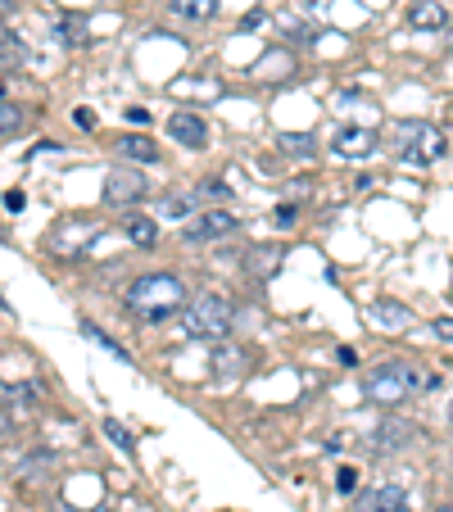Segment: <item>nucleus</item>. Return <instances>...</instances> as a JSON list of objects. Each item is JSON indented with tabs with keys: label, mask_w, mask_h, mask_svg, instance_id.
<instances>
[{
	"label": "nucleus",
	"mask_w": 453,
	"mask_h": 512,
	"mask_svg": "<svg viewBox=\"0 0 453 512\" xmlns=\"http://www.w3.org/2000/svg\"><path fill=\"white\" fill-rule=\"evenodd\" d=\"M73 123H78V127H96V114H91V109H78V114H73Z\"/></svg>",
	"instance_id": "27"
},
{
	"label": "nucleus",
	"mask_w": 453,
	"mask_h": 512,
	"mask_svg": "<svg viewBox=\"0 0 453 512\" xmlns=\"http://www.w3.org/2000/svg\"><path fill=\"white\" fill-rule=\"evenodd\" d=\"M408 23H413L417 32H435L449 23V10H444L440 0H417L413 10H408Z\"/></svg>",
	"instance_id": "13"
},
{
	"label": "nucleus",
	"mask_w": 453,
	"mask_h": 512,
	"mask_svg": "<svg viewBox=\"0 0 453 512\" xmlns=\"http://www.w3.org/2000/svg\"><path fill=\"white\" fill-rule=\"evenodd\" d=\"M295 218H299L295 204H281V209H277V227H295Z\"/></svg>",
	"instance_id": "25"
},
{
	"label": "nucleus",
	"mask_w": 453,
	"mask_h": 512,
	"mask_svg": "<svg viewBox=\"0 0 453 512\" xmlns=\"http://www.w3.org/2000/svg\"><path fill=\"white\" fill-rule=\"evenodd\" d=\"M96 512H109V508H96Z\"/></svg>",
	"instance_id": "32"
},
{
	"label": "nucleus",
	"mask_w": 453,
	"mask_h": 512,
	"mask_svg": "<svg viewBox=\"0 0 453 512\" xmlns=\"http://www.w3.org/2000/svg\"><path fill=\"white\" fill-rule=\"evenodd\" d=\"M168 10L186 23H204V19L218 14V0H168Z\"/></svg>",
	"instance_id": "14"
},
{
	"label": "nucleus",
	"mask_w": 453,
	"mask_h": 512,
	"mask_svg": "<svg viewBox=\"0 0 453 512\" xmlns=\"http://www.w3.org/2000/svg\"><path fill=\"white\" fill-rule=\"evenodd\" d=\"M100 236V223H87V218H68L64 227H55V236H50V245H55L59 254H68V259H78L82 250H87L91 241Z\"/></svg>",
	"instance_id": "6"
},
{
	"label": "nucleus",
	"mask_w": 453,
	"mask_h": 512,
	"mask_svg": "<svg viewBox=\"0 0 453 512\" xmlns=\"http://www.w3.org/2000/svg\"><path fill=\"white\" fill-rule=\"evenodd\" d=\"M431 512H453V503H444V508H431Z\"/></svg>",
	"instance_id": "29"
},
{
	"label": "nucleus",
	"mask_w": 453,
	"mask_h": 512,
	"mask_svg": "<svg viewBox=\"0 0 453 512\" xmlns=\"http://www.w3.org/2000/svg\"><path fill=\"white\" fill-rule=\"evenodd\" d=\"M376 132H367V127H340L336 141H331V150H336L340 159H367L376 150Z\"/></svg>",
	"instance_id": "8"
},
{
	"label": "nucleus",
	"mask_w": 453,
	"mask_h": 512,
	"mask_svg": "<svg viewBox=\"0 0 453 512\" xmlns=\"http://www.w3.org/2000/svg\"><path fill=\"white\" fill-rule=\"evenodd\" d=\"M168 132H173L182 145H191V150H200V145L209 141V127H204V118L191 114V109H177V114L168 118Z\"/></svg>",
	"instance_id": "9"
},
{
	"label": "nucleus",
	"mask_w": 453,
	"mask_h": 512,
	"mask_svg": "<svg viewBox=\"0 0 453 512\" xmlns=\"http://www.w3.org/2000/svg\"><path fill=\"white\" fill-rule=\"evenodd\" d=\"M232 322H236V313L222 295H200V300L186 309L182 327H186V336H195V340H222L232 331Z\"/></svg>",
	"instance_id": "3"
},
{
	"label": "nucleus",
	"mask_w": 453,
	"mask_h": 512,
	"mask_svg": "<svg viewBox=\"0 0 453 512\" xmlns=\"http://www.w3.org/2000/svg\"><path fill=\"white\" fill-rule=\"evenodd\" d=\"M123 304H127V313L141 322H164L186 304V286L177 277H168V272H145V277H136L132 286H127Z\"/></svg>",
	"instance_id": "1"
},
{
	"label": "nucleus",
	"mask_w": 453,
	"mask_h": 512,
	"mask_svg": "<svg viewBox=\"0 0 453 512\" xmlns=\"http://www.w3.org/2000/svg\"><path fill=\"white\" fill-rule=\"evenodd\" d=\"M336 490L340 494H354L358 490V472H354V467H340V472H336Z\"/></svg>",
	"instance_id": "24"
},
{
	"label": "nucleus",
	"mask_w": 453,
	"mask_h": 512,
	"mask_svg": "<svg viewBox=\"0 0 453 512\" xmlns=\"http://www.w3.org/2000/svg\"><path fill=\"white\" fill-rule=\"evenodd\" d=\"M367 318H372L381 331H404V327H413V313H408L404 304H395V300H376L372 309H367Z\"/></svg>",
	"instance_id": "11"
},
{
	"label": "nucleus",
	"mask_w": 453,
	"mask_h": 512,
	"mask_svg": "<svg viewBox=\"0 0 453 512\" xmlns=\"http://www.w3.org/2000/svg\"><path fill=\"white\" fill-rule=\"evenodd\" d=\"M105 435L114 440L118 449H127V454H132V431H127L123 422H114V417H109V422H105Z\"/></svg>",
	"instance_id": "21"
},
{
	"label": "nucleus",
	"mask_w": 453,
	"mask_h": 512,
	"mask_svg": "<svg viewBox=\"0 0 453 512\" xmlns=\"http://www.w3.org/2000/svg\"><path fill=\"white\" fill-rule=\"evenodd\" d=\"M281 150L286 155H313V141L309 136H281Z\"/></svg>",
	"instance_id": "22"
},
{
	"label": "nucleus",
	"mask_w": 453,
	"mask_h": 512,
	"mask_svg": "<svg viewBox=\"0 0 453 512\" xmlns=\"http://www.w3.org/2000/svg\"><path fill=\"white\" fill-rule=\"evenodd\" d=\"M449 300H453V281H449Z\"/></svg>",
	"instance_id": "30"
},
{
	"label": "nucleus",
	"mask_w": 453,
	"mask_h": 512,
	"mask_svg": "<svg viewBox=\"0 0 453 512\" xmlns=\"http://www.w3.org/2000/svg\"><path fill=\"white\" fill-rule=\"evenodd\" d=\"M82 336H87V340H91V345L109 349V354H114V358H118V363H132V358H127V349H123V345H118V340H114V336H105V331H100V327H91V322H87V327H82Z\"/></svg>",
	"instance_id": "18"
},
{
	"label": "nucleus",
	"mask_w": 453,
	"mask_h": 512,
	"mask_svg": "<svg viewBox=\"0 0 453 512\" xmlns=\"http://www.w3.org/2000/svg\"><path fill=\"white\" fill-rule=\"evenodd\" d=\"M399 155L408 164H435V159H444V132L422 118L417 123L408 118V123H399Z\"/></svg>",
	"instance_id": "4"
},
{
	"label": "nucleus",
	"mask_w": 453,
	"mask_h": 512,
	"mask_svg": "<svg viewBox=\"0 0 453 512\" xmlns=\"http://www.w3.org/2000/svg\"><path fill=\"white\" fill-rule=\"evenodd\" d=\"M19 127H23L19 105H10V100H5V105H0V132H5V141H14V132H19Z\"/></svg>",
	"instance_id": "20"
},
{
	"label": "nucleus",
	"mask_w": 453,
	"mask_h": 512,
	"mask_svg": "<svg viewBox=\"0 0 453 512\" xmlns=\"http://www.w3.org/2000/svg\"><path fill=\"white\" fill-rule=\"evenodd\" d=\"M236 227H241L236 213L209 209V213H200L195 223H186V241H213V236H227V232H236Z\"/></svg>",
	"instance_id": "7"
},
{
	"label": "nucleus",
	"mask_w": 453,
	"mask_h": 512,
	"mask_svg": "<svg viewBox=\"0 0 453 512\" xmlns=\"http://www.w3.org/2000/svg\"><path fill=\"white\" fill-rule=\"evenodd\" d=\"M23 204H28V195L23 191H5V209L10 213H23Z\"/></svg>",
	"instance_id": "26"
},
{
	"label": "nucleus",
	"mask_w": 453,
	"mask_h": 512,
	"mask_svg": "<svg viewBox=\"0 0 453 512\" xmlns=\"http://www.w3.org/2000/svg\"><path fill=\"white\" fill-rule=\"evenodd\" d=\"M145 177L132 173V168H114V173L105 177V204H114V209H127V204L145 200Z\"/></svg>",
	"instance_id": "5"
},
{
	"label": "nucleus",
	"mask_w": 453,
	"mask_h": 512,
	"mask_svg": "<svg viewBox=\"0 0 453 512\" xmlns=\"http://www.w3.org/2000/svg\"><path fill=\"white\" fill-rule=\"evenodd\" d=\"M449 422H453V404H449Z\"/></svg>",
	"instance_id": "31"
},
{
	"label": "nucleus",
	"mask_w": 453,
	"mask_h": 512,
	"mask_svg": "<svg viewBox=\"0 0 453 512\" xmlns=\"http://www.w3.org/2000/svg\"><path fill=\"white\" fill-rule=\"evenodd\" d=\"M358 512H408V494L399 485H381V490L363 494V508Z\"/></svg>",
	"instance_id": "12"
},
{
	"label": "nucleus",
	"mask_w": 453,
	"mask_h": 512,
	"mask_svg": "<svg viewBox=\"0 0 453 512\" xmlns=\"http://www.w3.org/2000/svg\"><path fill=\"white\" fill-rule=\"evenodd\" d=\"M426 386H431V377H426L417 363H404V358H386L381 368H372L363 377V395L381 408L404 404V399H413L417 390H426Z\"/></svg>",
	"instance_id": "2"
},
{
	"label": "nucleus",
	"mask_w": 453,
	"mask_h": 512,
	"mask_svg": "<svg viewBox=\"0 0 453 512\" xmlns=\"http://www.w3.org/2000/svg\"><path fill=\"white\" fill-rule=\"evenodd\" d=\"M413 435H417V426H408V422H381L372 435V449L376 454H395V449H404Z\"/></svg>",
	"instance_id": "10"
},
{
	"label": "nucleus",
	"mask_w": 453,
	"mask_h": 512,
	"mask_svg": "<svg viewBox=\"0 0 453 512\" xmlns=\"http://www.w3.org/2000/svg\"><path fill=\"white\" fill-rule=\"evenodd\" d=\"M435 331H440L444 340H453V318H440V322H435Z\"/></svg>",
	"instance_id": "28"
},
{
	"label": "nucleus",
	"mask_w": 453,
	"mask_h": 512,
	"mask_svg": "<svg viewBox=\"0 0 453 512\" xmlns=\"http://www.w3.org/2000/svg\"><path fill=\"white\" fill-rule=\"evenodd\" d=\"M127 236H132L141 250H150V245L159 241V227H155V218H141V213H132L127 218Z\"/></svg>",
	"instance_id": "16"
},
{
	"label": "nucleus",
	"mask_w": 453,
	"mask_h": 512,
	"mask_svg": "<svg viewBox=\"0 0 453 512\" xmlns=\"http://www.w3.org/2000/svg\"><path fill=\"white\" fill-rule=\"evenodd\" d=\"M118 150H123V159H141V164H155L159 159V145L150 141V136H123Z\"/></svg>",
	"instance_id": "15"
},
{
	"label": "nucleus",
	"mask_w": 453,
	"mask_h": 512,
	"mask_svg": "<svg viewBox=\"0 0 453 512\" xmlns=\"http://www.w3.org/2000/svg\"><path fill=\"white\" fill-rule=\"evenodd\" d=\"M277 268H281V250H254V259H250L254 277H272Z\"/></svg>",
	"instance_id": "19"
},
{
	"label": "nucleus",
	"mask_w": 453,
	"mask_h": 512,
	"mask_svg": "<svg viewBox=\"0 0 453 512\" xmlns=\"http://www.w3.org/2000/svg\"><path fill=\"white\" fill-rule=\"evenodd\" d=\"M213 363H218V377H241L245 372V349H218Z\"/></svg>",
	"instance_id": "17"
},
{
	"label": "nucleus",
	"mask_w": 453,
	"mask_h": 512,
	"mask_svg": "<svg viewBox=\"0 0 453 512\" xmlns=\"http://www.w3.org/2000/svg\"><path fill=\"white\" fill-rule=\"evenodd\" d=\"M191 195H173V200H164V213L168 218H186V213H191Z\"/></svg>",
	"instance_id": "23"
}]
</instances>
